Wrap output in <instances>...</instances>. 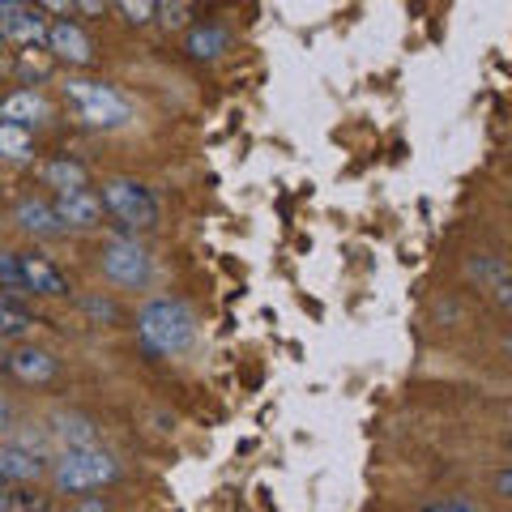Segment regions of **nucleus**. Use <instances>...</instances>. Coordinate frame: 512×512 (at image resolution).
<instances>
[{
	"label": "nucleus",
	"mask_w": 512,
	"mask_h": 512,
	"mask_svg": "<svg viewBox=\"0 0 512 512\" xmlns=\"http://www.w3.org/2000/svg\"><path fill=\"white\" fill-rule=\"evenodd\" d=\"M137 338L150 355H184L197 338V316L180 299H150L137 312Z\"/></svg>",
	"instance_id": "obj_1"
},
{
	"label": "nucleus",
	"mask_w": 512,
	"mask_h": 512,
	"mask_svg": "<svg viewBox=\"0 0 512 512\" xmlns=\"http://www.w3.org/2000/svg\"><path fill=\"white\" fill-rule=\"evenodd\" d=\"M64 99L73 103V111L90 128H120L133 120V103H128L116 86L94 82V77H69V82H64Z\"/></svg>",
	"instance_id": "obj_2"
},
{
	"label": "nucleus",
	"mask_w": 512,
	"mask_h": 512,
	"mask_svg": "<svg viewBox=\"0 0 512 512\" xmlns=\"http://www.w3.org/2000/svg\"><path fill=\"white\" fill-rule=\"evenodd\" d=\"M116 457L103 453V448H69L60 453V461L52 466V487L56 491H69V495H82V491H94L116 478Z\"/></svg>",
	"instance_id": "obj_3"
},
{
	"label": "nucleus",
	"mask_w": 512,
	"mask_h": 512,
	"mask_svg": "<svg viewBox=\"0 0 512 512\" xmlns=\"http://www.w3.org/2000/svg\"><path fill=\"white\" fill-rule=\"evenodd\" d=\"M99 201L124 222V227H141V231L158 227V214H163V210H158L154 188L141 184V180H128V175H116V180H107Z\"/></svg>",
	"instance_id": "obj_4"
},
{
	"label": "nucleus",
	"mask_w": 512,
	"mask_h": 512,
	"mask_svg": "<svg viewBox=\"0 0 512 512\" xmlns=\"http://www.w3.org/2000/svg\"><path fill=\"white\" fill-rule=\"evenodd\" d=\"M99 265H103V278L116 286H146L154 278V261L137 239H111L99 256Z\"/></svg>",
	"instance_id": "obj_5"
},
{
	"label": "nucleus",
	"mask_w": 512,
	"mask_h": 512,
	"mask_svg": "<svg viewBox=\"0 0 512 512\" xmlns=\"http://www.w3.org/2000/svg\"><path fill=\"white\" fill-rule=\"evenodd\" d=\"M0 39L39 47L47 39V18L39 5H18V0H0Z\"/></svg>",
	"instance_id": "obj_6"
},
{
	"label": "nucleus",
	"mask_w": 512,
	"mask_h": 512,
	"mask_svg": "<svg viewBox=\"0 0 512 512\" xmlns=\"http://www.w3.org/2000/svg\"><path fill=\"white\" fill-rule=\"evenodd\" d=\"M18 286H26L30 295H43V299H60V295L73 291L69 278H64V269L39 252L18 256Z\"/></svg>",
	"instance_id": "obj_7"
},
{
	"label": "nucleus",
	"mask_w": 512,
	"mask_h": 512,
	"mask_svg": "<svg viewBox=\"0 0 512 512\" xmlns=\"http://www.w3.org/2000/svg\"><path fill=\"white\" fill-rule=\"evenodd\" d=\"M43 43H47V52H52V60H64V64H90L94 60V39L69 18L47 22V39Z\"/></svg>",
	"instance_id": "obj_8"
},
{
	"label": "nucleus",
	"mask_w": 512,
	"mask_h": 512,
	"mask_svg": "<svg viewBox=\"0 0 512 512\" xmlns=\"http://www.w3.org/2000/svg\"><path fill=\"white\" fill-rule=\"evenodd\" d=\"M56 222L64 231L77 227V231H90V227H99V218H103V201H99V192H69V197H56Z\"/></svg>",
	"instance_id": "obj_9"
},
{
	"label": "nucleus",
	"mask_w": 512,
	"mask_h": 512,
	"mask_svg": "<svg viewBox=\"0 0 512 512\" xmlns=\"http://www.w3.org/2000/svg\"><path fill=\"white\" fill-rule=\"evenodd\" d=\"M43 453L39 448H22L18 440L0 444V483H39L43 478Z\"/></svg>",
	"instance_id": "obj_10"
},
{
	"label": "nucleus",
	"mask_w": 512,
	"mask_h": 512,
	"mask_svg": "<svg viewBox=\"0 0 512 512\" xmlns=\"http://www.w3.org/2000/svg\"><path fill=\"white\" fill-rule=\"evenodd\" d=\"M52 120V103L43 99L39 90H13L9 99H0V124H18V128H30V124H43Z\"/></svg>",
	"instance_id": "obj_11"
},
{
	"label": "nucleus",
	"mask_w": 512,
	"mask_h": 512,
	"mask_svg": "<svg viewBox=\"0 0 512 512\" xmlns=\"http://www.w3.org/2000/svg\"><path fill=\"white\" fill-rule=\"evenodd\" d=\"M5 367L22 384H52L60 376V363L47 355V350H39V346H18L13 355H5Z\"/></svg>",
	"instance_id": "obj_12"
},
{
	"label": "nucleus",
	"mask_w": 512,
	"mask_h": 512,
	"mask_svg": "<svg viewBox=\"0 0 512 512\" xmlns=\"http://www.w3.org/2000/svg\"><path fill=\"white\" fill-rule=\"evenodd\" d=\"M13 222H18L26 235H35V239H52V235L64 231L56 222L52 201H43V197H22L18 205H13Z\"/></svg>",
	"instance_id": "obj_13"
},
{
	"label": "nucleus",
	"mask_w": 512,
	"mask_h": 512,
	"mask_svg": "<svg viewBox=\"0 0 512 512\" xmlns=\"http://www.w3.org/2000/svg\"><path fill=\"white\" fill-rule=\"evenodd\" d=\"M39 175H43V184L52 188L56 197H69V192H82V188L90 184V171L77 163V158H69V154H64V158H52V163H43Z\"/></svg>",
	"instance_id": "obj_14"
},
{
	"label": "nucleus",
	"mask_w": 512,
	"mask_h": 512,
	"mask_svg": "<svg viewBox=\"0 0 512 512\" xmlns=\"http://www.w3.org/2000/svg\"><path fill=\"white\" fill-rule=\"evenodd\" d=\"M52 436L64 444V453H69V448H99V431H94L86 414H56Z\"/></svg>",
	"instance_id": "obj_15"
},
{
	"label": "nucleus",
	"mask_w": 512,
	"mask_h": 512,
	"mask_svg": "<svg viewBox=\"0 0 512 512\" xmlns=\"http://www.w3.org/2000/svg\"><path fill=\"white\" fill-rule=\"evenodd\" d=\"M227 43H231V35L222 26H197L188 35V56L192 60H218L227 52Z\"/></svg>",
	"instance_id": "obj_16"
},
{
	"label": "nucleus",
	"mask_w": 512,
	"mask_h": 512,
	"mask_svg": "<svg viewBox=\"0 0 512 512\" xmlns=\"http://www.w3.org/2000/svg\"><path fill=\"white\" fill-rule=\"evenodd\" d=\"M0 158H9V163L35 158V133L18 128V124H0Z\"/></svg>",
	"instance_id": "obj_17"
},
{
	"label": "nucleus",
	"mask_w": 512,
	"mask_h": 512,
	"mask_svg": "<svg viewBox=\"0 0 512 512\" xmlns=\"http://www.w3.org/2000/svg\"><path fill=\"white\" fill-rule=\"evenodd\" d=\"M35 329V316H30L22 303L13 299H0V342L5 338H22V333Z\"/></svg>",
	"instance_id": "obj_18"
},
{
	"label": "nucleus",
	"mask_w": 512,
	"mask_h": 512,
	"mask_svg": "<svg viewBox=\"0 0 512 512\" xmlns=\"http://www.w3.org/2000/svg\"><path fill=\"white\" fill-rule=\"evenodd\" d=\"M0 512H52L47 495H30V491H13L9 483H0Z\"/></svg>",
	"instance_id": "obj_19"
},
{
	"label": "nucleus",
	"mask_w": 512,
	"mask_h": 512,
	"mask_svg": "<svg viewBox=\"0 0 512 512\" xmlns=\"http://www.w3.org/2000/svg\"><path fill=\"white\" fill-rule=\"evenodd\" d=\"M423 512H487V508L478 500H470V495H444V500L423 504Z\"/></svg>",
	"instance_id": "obj_20"
},
{
	"label": "nucleus",
	"mask_w": 512,
	"mask_h": 512,
	"mask_svg": "<svg viewBox=\"0 0 512 512\" xmlns=\"http://www.w3.org/2000/svg\"><path fill=\"white\" fill-rule=\"evenodd\" d=\"M116 9H120L133 26H146V22L154 18V5H150V0H124V5H116Z\"/></svg>",
	"instance_id": "obj_21"
},
{
	"label": "nucleus",
	"mask_w": 512,
	"mask_h": 512,
	"mask_svg": "<svg viewBox=\"0 0 512 512\" xmlns=\"http://www.w3.org/2000/svg\"><path fill=\"white\" fill-rule=\"evenodd\" d=\"M154 13L163 18V26H184L192 5H184V0H175V5H154Z\"/></svg>",
	"instance_id": "obj_22"
},
{
	"label": "nucleus",
	"mask_w": 512,
	"mask_h": 512,
	"mask_svg": "<svg viewBox=\"0 0 512 512\" xmlns=\"http://www.w3.org/2000/svg\"><path fill=\"white\" fill-rule=\"evenodd\" d=\"M0 286H18V256L0 252Z\"/></svg>",
	"instance_id": "obj_23"
},
{
	"label": "nucleus",
	"mask_w": 512,
	"mask_h": 512,
	"mask_svg": "<svg viewBox=\"0 0 512 512\" xmlns=\"http://www.w3.org/2000/svg\"><path fill=\"white\" fill-rule=\"evenodd\" d=\"M73 512H111V508H107L103 500H82V504H77Z\"/></svg>",
	"instance_id": "obj_24"
},
{
	"label": "nucleus",
	"mask_w": 512,
	"mask_h": 512,
	"mask_svg": "<svg viewBox=\"0 0 512 512\" xmlns=\"http://www.w3.org/2000/svg\"><path fill=\"white\" fill-rule=\"evenodd\" d=\"M495 491L508 495V491H512V478H508V474H500V478H495Z\"/></svg>",
	"instance_id": "obj_25"
},
{
	"label": "nucleus",
	"mask_w": 512,
	"mask_h": 512,
	"mask_svg": "<svg viewBox=\"0 0 512 512\" xmlns=\"http://www.w3.org/2000/svg\"><path fill=\"white\" fill-rule=\"evenodd\" d=\"M5 427H9V406L0 402V431H5Z\"/></svg>",
	"instance_id": "obj_26"
},
{
	"label": "nucleus",
	"mask_w": 512,
	"mask_h": 512,
	"mask_svg": "<svg viewBox=\"0 0 512 512\" xmlns=\"http://www.w3.org/2000/svg\"><path fill=\"white\" fill-rule=\"evenodd\" d=\"M0 52H5V39H0Z\"/></svg>",
	"instance_id": "obj_27"
}]
</instances>
